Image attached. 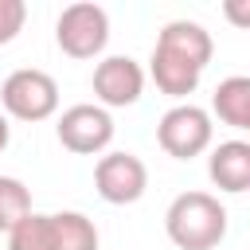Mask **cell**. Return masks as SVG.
Returning <instances> with one entry per match:
<instances>
[{"mask_svg": "<svg viewBox=\"0 0 250 250\" xmlns=\"http://www.w3.org/2000/svg\"><path fill=\"white\" fill-rule=\"evenodd\" d=\"M211 55H215V43H211V31L203 23L172 20L156 35V47H152V59H148V74H152L160 94L184 102L188 94H195Z\"/></svg>", "mask_w": 250, "mask_h": 250, "instance_id": "obj_1", "label": "cell"}, {"mask_svg": "<svg viewBox=\"0 0 250 250\" xmlns=\"http://www.w3.org/2000/svg\"><path fill=\"white\" fill-rule=\"evenodd\" d=\"M164 230L180 250H215L227 238V207L211 191H184L168 203Z\"/></svg>", "mask_w": 250, "mask_h": 250, "instance_id": "obj_2", "label": "cell"}, {"mask_svg": "<svg viewBox=\"0 0 250 250\" xmlns=\"http://www.w3.org/2000/svg\"><path fill=\"white\" fill-rule=\"evenodd\" d=\"M55 43L62 47V55L70 59H98L109 43V16L102 4L78 0L66 4L55 20Z\"/></svg>", "mask_w": 250, "mask_h": 250, "instance_id": "obj_3", "label": "cell"}, {"mask_svg": "<svg viewBox=\"0 0 250 250\" xmlns=\"http://www.w3.org/2000/svg\"><path fill=\"white\" fill-rule=\"evenodd\" d=\"M0 105L16 121H47L59 109V82L47 70L20 66L0 86Z\"/></svg>", "mask_w": 250, "mask_h": 250, "instance_id": "obj_4", "label": "cell"}, {"mask_svg": "<svg viewBox=\"0 0 250 250\" xmlns=\"http://www.w3.org/2000/svg\"><path fill=\"white\" fill-rule=\"evenodd\" d=\"M211 137H215V125H211V113L203 105H191V102H176L160 125H156V141L168 156L176 160H191L199 152L211 148Z\"/></svg>", "mask_w": 250, "mask_h": 250, "instance_id": "obj_5", "label": "cell"}, {"mask_svg": "<svg viewBox=\"0 0 250 250\" xmlns=\"http://www.w3.org/2000/svg\"><path fill=\"white\" fill-rule=\"evenodd\" d=\"M55 133H59V145H62V148H70V152H78V156H98V152H105L109 141H113V117H109V109H102V105L78 102V105H70V109L59 113Z\"/></svg>", "mask_w": 250, "mask_h": 250, "instance_id": "obj_6", "label": "cell"}, {"mask_svg": "<svg viewBox=\"0 0 250 250\" xmlns=\"http://www.w3.org/2000/svg\"><path fill=\"white\" fill-rule=\"evenodd\" d=\"M94 188L113 207L137 203L145 195V188H148V168H145V160L137 152H105L94 164Z\"/></svg>", "mask_w": 250, "mask_h": 250, "instance_id": "obj_7", "label": "cell"}, {"mask_svg": "<svg viewBox=\"0 0 250 250\" xmlns=\"http://www.w3.org/2000/svg\"><path fill=\"white\" fill-rule=\"evenodd\" d=\"M145 94V70L129 55H109L94 66V98L102 109H125L137 105Z\"/></svg>", "mask_w": 250, "mask_h": 250, "instance_id": "obj_8", "label": "cell"}, {"mask_svg": "<svg viewBox=\"0 0 250 250\" xmlns=\"http://www.w3.org/2000/svg\"><path fill=\"white\" fill-rule=\"evenodd\" d=\"M207 176L219 191H250V141H223L207 156Z\"/></svg>", "mask_w": 250, "mask_h": 250, "instance_id": "obj_9", "label": "cell"}, {"mask_svg": "<svg viewBox=\"0 0 250 250\" xmlns=\"http://www.w3.org/2000/svg\"><path fill=\"white\" fill-rule=\"evenodd\" d=\"M211 109L223 125L230 129H246L250 133V78L246 74H230L215 86L211 94Z\"/></svg>", "mask_w": 250, "mask_h": 250, "instance_id": "obj_10", "label": "cell"}, {"mask_svg": "<svg viewBox=\"0 0 250 250\" xmlns=\"http://www.w3.org/2000/svg\"><path fill=\"white\" fill-rule=\"evenodd\" d=\"M55 250H98V227L82 211H55Z\"/></svg>", "mask_w": 250, "mask_h": 250, "instance_id": "obj_11", "label": "cell"}, {"mask_svg": "<svg viewBox=\"0 0 250 250\" xmlns=\"http://www.w3.org/2000/svg\"><path fill=\"white\" fill-rule=\"evenodd\" d=\"M8 250H55V223L51 215L31 211L23 223L8 230Z\"/></svg>", "mask_w": 250, "mask_h": 250, "instance_id": "obj_12", "label": "cell"}, {"mask_svg": "<svg viewBox=\"0 0 250 250\" xmlns=\"http://www.w3.org/2000/svg\"><path fill=\"white\" fill-rule=\"evenodd\" d=\"M27 215H31V188L16 176H0V230L8 234Z\"/></svg>", "mask_w": 250, "mask_h": 250, "instance_id": "obj_13", "label": "cell"}, {"mask_svg": "<svg viewBox=\"0 0 250 250\" xmlns=\"http://www.w3.org/2000/svg\"><path fill=\"white\" fill-rule=\"evenodd\" d=\"M23 20H27V4L23 0H0V47L12 43L23 31Z\"/></svg>", "mask_w": 250, "mask_h": 250, "instance_id": "obj_14", "label": "cell"}, {"mask_svg": "<svg viewBox=\"0 0 250 250\" xmlns=\"http://www.w3.org/2000/svg\"><path fill=\"white\" fill-rule=\"evenodd\" d=\"M223 16H227V23L250 31V0H223Z\"/></svg>", "mask_w": 250, "mask_h": 250, "instance_id": "obj_15", "label": "cell"}, {"mask_svg": "<svg viewBox=\"0 0 250 250\" xmlns=\"http://www.w3.org/2000/svg\"><path fill=\"white\" fill-rule=\"evenodd\" d=\"M8 141H12V129H8V117L0 113V152L8 148Z\"/></svg>", "mask_w": 250, "mask_h": 250, "instance_id": "obj_16", "label": "cell"}]
</instances>
